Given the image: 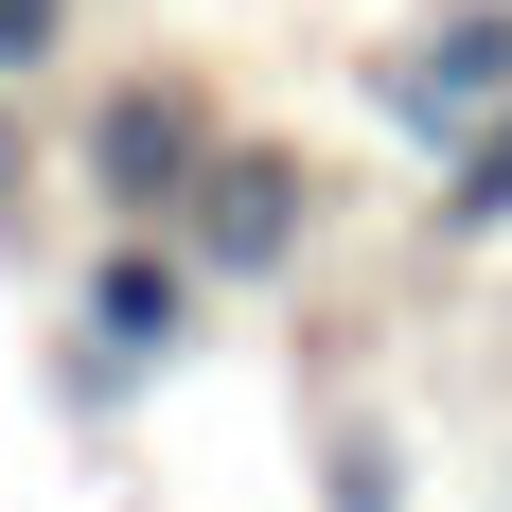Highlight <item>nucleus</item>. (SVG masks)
I'll use <instances>...</instances> for the list:
<instances>
[{"instance_id":"f257e3e1","label":"nucleus","mask_w":512,"mask_h":512,"mask_svg":"<svg viewBox=\"0 0 512 512\" xmlns=\"http://www.w3.org/2000/svg\"><path fill=\"white\" fill-rule=\"evenodd\" d=\"M212 142H230V106H212L195 71H106V89H89V142H71V177H89L106 230H177V195L212 177Z\"/></svg>"},{"instance_id":"f03ea898","label":"nucleus","mask_w":512,"mask_h":512,"mask_svg":"<svg viewBox=\"0 0 512 512\" xmlns=\"http://www.w3.org/2000/svg\"><path fill=\"white\" fill-rule=\"evenodd\" d=\"M195 318H212V283H195V248L177 230H106L89 248V283H71V389H142V371H177L195 354Z\"/></svg>"},{"instance_id":"7ed1b4c3","label":"nucleus","mask_w":512,"mask_h":512,"mask_svg":"<svg viewBox=\"0 0 512 512\" xmlns=\"http://www.w3.org/2000/svg\"><path fill=\"white\" fill-rule=\"evenodd\" d=\"M177 248H195V283H283V265L318 248V159L301 142H212V177L177 195Z\"/></svg>"},{"instance_id":"20e7f679","label":"nucleus","mask_w":512,"mask_h":512,"mask_svg":"<svg viewBox=\"0 0 512 512\" xmlns=\"http://www.w3.org/2000/svg\"><path fill=\"white\" fill-rule=\"evenodd\" d=\"M371 106H389L424 159L460 142V124H495V106H512V0H442V18H407V36L371 53Z\"/></svg>"},{"instance_id":"39448f33","label":"nucleus","mask_w":512,"mask_h":512,"mask_svg":"<svg viewBox=\"0 0 512 512\" xmlns=\"http://www.w3.org/2000/svg\"><path fill=\"white\" fill-rule=\"evenodd\" d=\"M424 230H442V248H512V106L424 159Z\"/></svg>"},{"instance_id":"423d86ee","label":"nucleus","mask_w":512,"mask_h":512,"mask_svg":"<svg viewBox=\"0 0 512 512\" xmlns=\"http://www.w3.org/2000/svg\"><path fill=\"white\" fill-rule=\"evenodd\" d=\"M53 53H71V0H0V89H36Z\"/></svg>"},{"instance_id":"0eeeda50","label":"nucleus","mask_w":512,"mask_h":512,"mask_svg":"<svg viewBox=\"0 0 512 512\" xmlns=\"http://www.w3.org/2000/svg\"><path fill=\"white\" fill-rule=\"evenodd\" d=\"M336 512H389V442H336Z\"/></svg>"},{"instance_id":"6e6552de","label":"nucleus","mask_w":512,"mask_h":512,"mask_svg":"<svg viewBox=\"0 0 512 512\" xmlns=\"http://www.w3.org/2000/svg\"><path fill=\"white\" fill-rule=\"evenodd\" d=\"M18 195H36V142H18V89H0V230H18Z\"/></svg>"}]
</instances>
